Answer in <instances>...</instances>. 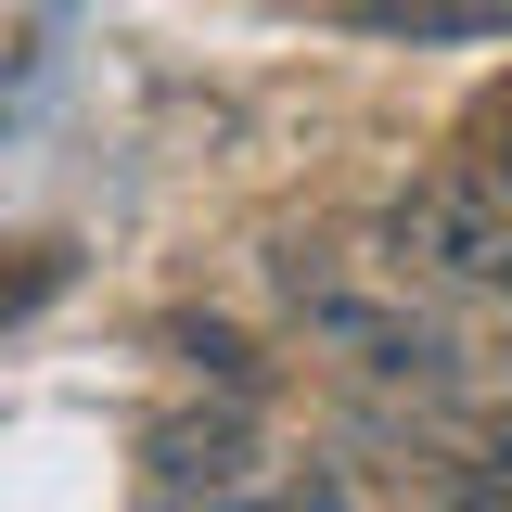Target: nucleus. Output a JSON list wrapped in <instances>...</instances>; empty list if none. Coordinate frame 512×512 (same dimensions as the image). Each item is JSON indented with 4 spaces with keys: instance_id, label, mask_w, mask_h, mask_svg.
I'll return each instance as SVG.
<instances>
[{
    "instance_id": "1",
    "label": "nucleus",
    "mask_w": 512,
    "mask_h": 512,
    "mask_svg": "<svg viewBox=\"0 0 512 512\" xmlns=\"http://www.w3.org/2000/svg\"><path fill=\"white\" fill-rule=\"evenodd\" d=\"M282 295H295V333H308V359L359 384H410V397H448L461 384V333L436 308H410V295H384V282H346V269H320L308 244L282 256Z\"/></svg>"
},
{
    "instance_id": "2",
    "label": "nucleus",
    "mask_w": 512,
    "mask_h": 512,
    "mask_svg": "<svg viewBox=\"0 0 512 512\" xmlns=\"http://www.w3.org/2000/svg\"><path fill=\"white\" fill-rule=\"evenodd\" d=\"M384 256H410L448 295H512V205H500V180H410L384 205Z\"/></svg>"
},
{
    "instance_id": "3",
    "label": "nucleus",
    "mask_w": 512,
    "mask_h": 512,
    "mask_svg": "<svg viewBox=\"0 0 512 512\" xmlns=\"http://www.w3.org/2000/svg\"><path fill=\"white\" fill-rule=\"evenodd\" d=\"M141 461H154V487H180V500H244V487H256V410H244V397L167 410V423L141 436Z\"/></svg>"
},
{
    "instance_id": "4",
    "label": "nucleus",
    "mask_w": 512,
    "mask_h": 512,
    "mask_svg": "<svg viewBox=\"0 0 512 512\" xmlns=\"http://www.w3.org/2000/svg\"><path fill=\"white\" fill-rule=\"evenodd\" d=\"M372 39H512V0H359Z\"/></svg>"
},
{
    "instance_id": "5",
    "label": "nucleus",
    "mask_w": 512,
    "mask_h": 512,
    "mask_svg": "<svg viewBox=\"0 0 512 512\" xmlns=\"http://www.w3.org/2000/svg\"><path fill=\"white\" fill-rule=\"evenodd\" d=\"M64 282H77V244H52V231H39V244H0V333L39 320Z\"/></svg>"
},
{
    "instance_id": "6",
    "label": "nucleus",
    "mask_w": 512,
    "mask_h": 512,
    "mask_svg": "<svg viewBox=\"0 0 512 512\" xmlns=\"http://www.w3.org/2000/svg\"><path fill=\"white\" fill-rule=\"evenodd\" d=\"M180 359H192V372H218V384H231V397H244V384H256V346H244V333H231V320H180Z\"/></svg>"
},
{
    "instance_id": "7",
    "label": "nucleus",
    "mask_w": 512,
    "mask_h": 512,
    "mask_svg": "<svg viewBox=\"0 0 512 512\" xmlns=\"http://www.w3.org/2000/svg\"><path fill=\"white\" fill-rule=\"evenodd\" d=\"M461 141H474V167H487V180H512V77H487V90H474Z\"/></svg>"
},
{
    "instance_id": "8",
    "label": "nucleus",
    "mask_w": 512,
    "mask_h": 512,
    "mask_svg": "<svg viewBox=\"0 0 512 512\" xmlns=\"http://www.w3.org/2000/svg\"><path fill=\"white\" fill-rule=\"evenodd\" d=\"M487 487H512V423H500V436H487Z\"/></svg>"
},
{
    "instance_id": "9",
    "label": "nucleus",
    "mask_w": 512,
    "mask_h": 512,
    "mask_svg": "<svg viewBox=\"0 0 512 512\" xmlns=\"http://www.w3.org/2000/svg\"><path fill=\"white\" fill-rule=\"evenodd\" d=\"M461 512H512V487H474V500H461Z\"/></svg>"
},
{
    "instance_id": "10",
    "label": "nucleus",
    "mask_w": 512,
    "mask_h": 512,
    "mask_svg": "<svg viewBox=\"0 0 512 512\" xmlns=\"http://www.w3.org/2000/svg\"><path fill=\"white\" fill-rule=\"evenodd\" d=\"M218 512H244V500H218ZM308 512H320V500H308Z\"/></svg>"
}]
</instances>
